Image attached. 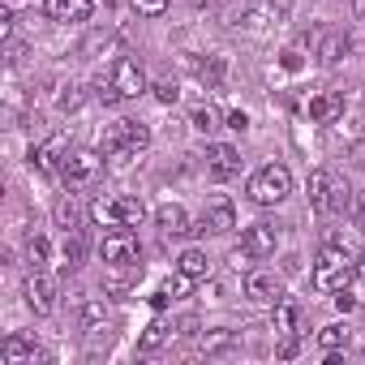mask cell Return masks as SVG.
I'll list each match as a JSON object with an SVG mask.
<instances>
[{"instance_id":"cell-1","label":"cell","mask_w":365,"mask_h":365,"mask_svg":"<svg viewBox=\"0 0 365 365\" xmlns=\"http://www.w3.org/2000/svg\"><path fill=\"white\" fill-rule=\"evenodd\" d=\"M352 275H356V262H352L348 245H344L339 237H327V245H322L318 258H314V288L335 297V292H344V288L352 284Z\"/></svg>"},{"instance_id":"cell-2","label":"cell","mask_w":365,"mask_h":365,"mask_svg":"<svg viewBox=\"0 0 365 365\" xmlns=\"http://www.w3.org/2000/svg\"><path fill=\"white\" fill-rule=\"evenodd\" d=\"M146 146H150V129L138 125V120H116V125H108V133H103V155H108V159H133V155H142Z\"/></svg>"},{"instance_id":"cell-3","label":"cell","mask_w":365,"mask_h":365,"mask_svg":"<svg viewBox=\"0 0 365 365\" xmlns=\"http://www.w3.org/2000/svg\"><path fill=\"white\" fill-rule=\"evenodd\" d=\"M292 194V172L284 168V163H267V168H258L254 176H250V198L258 202V207H275V202H284Z\"/></svg>"},{"instance_id":"cell-4","label":"cell","mask_w":365,"mask_h":365,"mask_svg":"<svg viewBox=\"0 0 365 365\" xmlns=\"http://www.w3.org/2000/svg\"><path fill=\"white\" fill-rule=\"evenodd\" d=\"M99 254H103L108 267H142V245H138V237H133L129 228L108 232L103 245H99Z\"/></svg>"},{"instance_id":"cell-5","label":"cell","mask_w":365,"mask_h":365,"mask_svg":"<svg viewBox=\"0 0 365 365\" xmlns=\"http://www.w3.org/2000/svg\"><path fill=\"white\" fill-rule=\"evenodd\" d=\"M99 168H103V159H99V150H69L65 155V168H61V176H65V185L69 190H82V185H91V180L99 176Z\"/></svg>"},{"instance_id":"cell-6","label":"cell","mask_w":365,"mask_h":365,"mask_svg":"<svg viewBox=\"0 0 365 365\" xmlns=\"http://www.w3.org/2000/svg\"><path fill=\"white\" fill-rule=\"evenodd\" d=\"M275 245H279L275 224H250V228L241 232V254H245V258H271Z\"/></svg>"},{"instance_id":"cell-7","label":"cell","mask_w":365,"mask_h":365,"mask_svg":"<svg viewBox=\"0 0 365 365\" xmlns=\"http://www.w3.org/2000/svg\"><path fill=\"white\" fill-rule=\"evenodd\" d=\"M112 82H116L120 99H138V95L146 91V73H142V65H138L133 56H120V61H116V69H112Z\"/></svg>"},{"instance_id":"cell-8","label":"cell","mask_w":365,"mask_h":365,"mask_svg":"<svg viewBox=\"0 0 365 365\" xmlns=\"http://www.w3.org/2000/svg\"><path fill=\"white\" fill-rule=\"evenodd\" d=\"M245 297H250V301H258V305H279L284 284H279V275H275V271H254V275L245 279Z\"/></svg>"},{"instance_id":"cell-9","label":"cell","mask_w":365,"mask_h":365,"mask_svg":"<svg viewBox=\"0 0 365 365\" xmlns=\"http://www.w3.org/2000/svg\"><path fill=\"white\" fill-rule=\"evenodd\" d=\"M232 228H237V211H232L228 198H215V202L202 211V220L194 224V232H232Z\"/></svg>"},{"instance_id":"cell-10","label":"cell","mask_w":365,"mask_h":365,"mask_svg":"<svg viewBox=\"0 0 365 365\" xmlns=\"http://www.w3.org/2000/svg\"><path fill=\"white\" fill-rule=\"evenodd\" d=\"M22 292H26V305H31L35 314H52V309H56V284H52L43 271H35Z\"/></svg>"},{"instance_id":"cell-11","label":"cell","mask_w":365,"mask_h":365,"mask_svg":"<svg viewBox=\"0 0 365 365\" xmlns=\"http://www.w3.org/2000/svg\"><path fill=\"white\" fill-rule=\"evenodd\" d=\"M207 168H211L220 180L237 176V172H241V155H237V146H228V142H215V146H207Z\"/></svg>"},{"instance_id":"cell-12","label":"cell","mask_w":365,"mask_h":365,"mask_svg":"<svg viewBox=\"0 0 365 365\" xmlns=\"http://www.w3.org/2000/svg\"><path fill=\"white\" fill-rule=\"evenodd\" d=\"M0 356H5V365H35V361H48L43 352H35V339H31V335H9L5 348H0Z\"/></svg>"},{"instance_id":"cell-13","label":"cell","mask_w":365,"mask_h":365,"mask_svg":"<svg viewBox=\"0 0 365 365\" xmlns=\"http://www.w3.org/2000/svg\"><path fill=\"white\" fill-rule=\"evenodd\" d=\"M155 224H159V232H163V237H185V232H194V228H190L185 207H176V202H163V207L155 211Z\"/></svg>"},{"instance_id":"cell-14","label":"cell","mask_w":365,"mask_h":365,"mask_svg":"<svg viewBox=\"0 0 365 365\" xmlns=\"http://www.w3.org/2000/svg\"><path fill=\"white\" fill-rule=\"evenodd\" d=\"M95 9V0H48V18L52 22H86Z\"/></svg>"},{"instance_id":"cell-15","label":"cell","mask_w":365,"mask_h":365,"mask_svg":"<svg viewBox=\"0 0 365 365\" xmlns=\"http://www.w3.org/2000/svg\"><path fill=\"white\" fill-rule=\"evenodd\" d=\"M335 116H344V95L322 91V95H314V99H309V120L327 125V120H335Z\"/></svg>"},{"instance_id":"cell-16","label":"cell","mask_w":365,"mask_h":365,"mask_svg":"<svg viewBox=\"0 0 365 365\" xmlns=\"http://www.w3.org/2000/svg\"><path fill=\"white\" fill-rule=\"evenodd\" d=\"M327 190H331V172H327V168H314V172H309V207H314L318 215H331V211H327Z\"/></svg>"},{"instance_id":"cell-17","label":"cell","mask_w":365,"mask_h":365,"mask_svg":"<svg viewBox=\"0 0 365 365\" xmlns=\"http://www.w3.org/2000/svg\"><path fill=\"white\" fill-rule=\"evenodd\" d=\"M176 271L190 275V279H207V275H211V258H207L202 250H185V254L176 258Z\"/></svg>"},{"instance_id":"cell-18","label":"cell","mask_w":365,"mask_h":365,"mask_svg":"<svg viewBox=\"0 0 365 365\" xmlns=\"http://www.w3.org/2000/svg\"><path fill=\"white\" fill-rule=\"evenodd\" d=\"M61 150H65V138H52V142H48V146H39L31 159H35V168H39V172H61V168H65Z\"/></svg>"},{"instance_id":"cell-19","label":"cell","mask_w":365,"mask_h":365,"mask_svg":"<svg viewBox=\"0 0 365 365\" xmlns=\"http://www.w3.org/2000/svg\"><path fill=\"white\" fill-rule=\"evenodd\" d=\"M142 215H146V207H142V198H129V194H116V224H120V228H138V224H142Z\"/></svg>"},{"instance_id":"cell-20","label":"cell","mask_w":365,"mask_h":365,"mask_svg":"<svg viewBox=\"0 0 365 365\" xmlns=\"http://www.w3.org/2000/svg\"><path fill=\"white\" fill-rule=\"evenodd\" d=\"M344 52H348V35H344V31H331V35H322V43H318V56H322V65H339V61H344Z\"/></svg>"},{"instance_id":"cell-21","label":"cell","mask_w":365,"mask_h":365,"mask_svg":"<svg viewBox=\"0 0 365 365\" xmlns=\"http://www.w3.org/2000/svg\"><path fill=\"white\" fill-rule=\"evenodd\" d=\"M348 207H352V190H348V180H344V176H331L327 211H331V215H339V211H348Z\"/></svg>"},{"instance_id":"cell-22","label":"cell","mask_w":365,"mask_h":365,"mask_svg":"<svg viewBox=\"0 0 365 365\" xmlns=\"http://www.w3.org/2000/svg\"><path fill=\"white\" fill-rule=\"evenodd\" d=\"M91 220H95L99 228H120V224H116V198H95V202H91Z\"/></svg>"},{"instance_id":"cell-23","label":"cell","mask_w":365,"mask_h":365,"mask_svg":"<svg viewBox=\"0 0 365 365\" xmlns=\"http://www.w3.org/2000/svg\"><path fill=\"white\" fill-rule=\"evenodd\" d=\"M78 215H82V211H78V202H73V194H65V198L56 202V224H61L65 232H73V228H78Z\"/></svg>"},{"instance_id":"cell-24","label":"cell","mask_w":365,"mask_h":365,"mask_svg":"<svg viewBox=\"0 0 365 365\" xmlns=\"http://www.w3.org/2000/svg\"><path fill=\"white\" fill-rule=\"evenodd\" d=\"M168 335H172V327L150 322V327H146V335L138 339V348H142V352H155V348H163V344H168Z\"/></svg>"},{"instance_id":"cell-25","label":"cell","mask_w":365,"mask_h":365,"mask_svg":"<svg viewBox=\"0 0 365 365\" xmlns=\"http://www.w3.org/2000/svg\"><path fill=\"white\" fill-rule=\"evenodd\" d=\"M318 344H322L327 352H335V348H348V327H339V322L322 327V331H318Z\"/></svg>"},{"instance_id":"cell-26","label":"cell","mask_w":365,"mask_h":365,"mask_svg":"<svg viewBox=\"0 0 365 365\" xmlns=\"http://www.w3.org/2000/svg\"><path fill=\"white\" fill-rule=\"evenodd\" d=\"M82 254H86V245H82V232L73 228V232L65 237V271H73V267H82Z\"/></svg>"},{"instance_id":"cell-27","label":"cell","mask_w":365,"mask_h":365,"mask_svg":"<svg viewBox=\"0 0 365 365\" xmlns=\"http://www.w3.org/2000/svg\"><path fill=\"white\" fill-rule=\"evenodd\" d=\"M194 129L198 133H215L220 129V112L215 108H194Z\"/></svg>"},{"instance_id":"cell-28","label":"cell","mask_w":365,"mask_h":365,"mask_svg":"<svg viewBox=\"0 0 365 365\" xmlns=\"http://www.w3.org/2000/svg\"><path fill=\"white\" fill-rule=\"evenodd\" d=\"M26 258H31V267L39 271V267L48 262V237H39V232H35V237L26 241Z\"/></svg>"},{"instance_id":"cell-29","label":"cell","mask_w":365,"mask_h":365,"mask_svg":"<svg viewBox=\"0 0 365 365\" xmlns=\"http://www.w3.org/2000/svg\"><path fill=\"white\" fill-rule=\"evenodd\" d=\"M202 348H207V352H224V348H232V331H224V327H220V331L202 335Z\"/></svg>"},{"instance_id":"cell-30","label":"cell","mask_w":365,"mask_h":365,"mask_svg":"<svg viewBox=\"0 0 365 365\" xmlns=\"http://www.w3.org/2000/svg\"><path fill=\"white\" fill-rule=\"evenodd\" d=\"M168 301H176V297H185L190 292V275H176V279H163V288H159Z\"/></svg>"},{"instance_id":"cell-31","label":"cell","mask_w":365,"mask_h":365,"mask_svg":"<svg viewBox=\"0 0 365 365\" xmlns=\"http://www.w3.org/2000/svg\"><path fill=\"white\" fill-rule=\"evenodd\" d=\"M275 331H284V335L297 331V309H292V305H279V309H275Z\"/></svg>"},{"instance_id":"cell-32","label":"cell","mask_w":365,"mask_h":365,"mask_svg":"<svg viewBox=\"0 0 365 365\" xmlns=\"http://www.w3.org/2000/svg\"><path fill=\"white\" fill-rule=\"evenodd\" d=\"M129 5H133L142 18H159V14L168 9V0H129Z\"/></svg>"},{"instance_id":"cell-33","label":"cell","mask_w":365,"mask_h":365,"mask_svg":"<svg viewBox=\"0 0 365 365\" xmlns=\"http://www.w3.org/2000/svg\"><path fill=\"white\" fill-rule=\"evenodd\" d=\"M95 95H99L103 103H116V99H120V91H116L112 78H99V82H95Z\"/></svg>"},{"instance_id":"cell-34","label":"cell","mask_w":365,"mask_h":365,"mask_svg":"<svg viewBox=\"0 0 365 365\" xmlns=\"http://www.w3.org/2000/svg\"><path fill=\"white\" fill-rule=\"evenodd\" d=\"M82 108V91L78 86H65V95H61V112H78Z\"/></svg>"},{"instance_id":"cell-35","label":"cell","mask_w":365,"mask_h":365,"mask_svg":"<svg viewBox=\"0 0 365 365\" xmlns=\"http://www.w3.org/2000/svg\"><path fill=\"white\" fill-rule=\"evenodd\" d=\"M176 95H180L176 82H155V99H159V103H176Z\"/></svg>"},{"instance_id":"cell-36","label":"cell","mask_w":365,"mask_h":365,"mask_svg":"<svg viewBox=\"0 0 365 365\" xmlns=\"http://www.w3.org/2000/svg\"><path fill=\"white\" fill-rule=\"evenodd\" d=\"M297 348H301V339H297V331H288V335H284V344H279V356H284V361H292V356H297Z\"/></svg>"},{"instance_id":"cell-37","label":"cell","mask_w":365,"mask_h":365,"mask_svg":"<svg viewBox=\"0 0 365 365\" xmlns=\"http://www.w3.org/2000/svg\"><path fill=\"white\" fill-rule=\"evenodd\" d=\"M202 78H207V82L215 86V82L224 78V61H211V65H202Z\"/></svg>"},{"instance_id":"cell-38","label":"cell","mask_w":365,"mask_h":365,"mask_svg":"<svg viewBox=\"0 0 365 365\" xmlns=\"http://www.w3.org/2000/svg\"><path fill=\"white\" fill-rule=\"evenodd\" d=\"M352 220H356V228L365 232V194H356V198H352Z\"/></svg>"},{"instance_id":"cell-39","label":"cell","mask_w":365,"mask_h":365,"mask_svg":"<svg viewBox=\"0 0 365 365\" xmlns=\"http://www.w3.org/2000/svg\"><path fill=\"white\" fill-rule=\"evenodd\" d=\"M228 129L245 133V129H250V116H245V112H228Z\"/></svg>"},{"instance_id":"cell-40","label":"cell","mask_w":365,"mask_h":365,"mask_svg":"<svg viewBox=\"0 0 365 365\" xmlns=\"http://www.w3.org/2000/svg\"><path fill=\"white\" fill-rule=\"evenodd\" d=\"M356 275H361V284H365V254L356 258Z\"/></svg>"},{"instance_id":"cell-41","label":"cell","mask_w":365,"mask_h":365,"mask_svg":"<svg viewBox=\"0 0 365 365\" xmlns=\"http://www.w3.org/2000/svg\"><path fill=\"white\" fill-rule=\"evenodd\" d=\"M356 14H361V18H365V0H356Z\"/></svg>"},{"instance_id":"cell-42","label":"cell","mask_w":365,"mask_h":365,"mask_svg":"<svg viewBox=\"0 0 365 365\" xmlns=\"http://www.w3.org/2000/svg\"><path fill=\"white\" fill-rule=\"evenodd\" d=\"M190 5H198V9H202V5H211V0H190Z\"/></svg>"}]
</instances>
